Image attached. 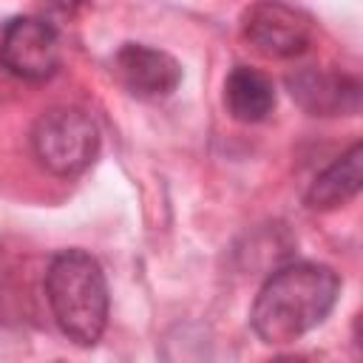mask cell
Masks as SVG:
<instances>
[{
    "label": "cell",
    "mask_w": 363,
    "mask_h": 363,
    "mask_svg": "<svg viewBox=\"0 0 363 363\" xmlns=\"http://www.w3.org/2000/svg\"><path fill=\"white\" fill-rule=\"evenodd\" d=\"M337 295L340 278L332 267L312 261L286 264L258 289L250 309V326L269 346L292 343L329 318Z\"/></svg>",
    "instance_id": "6da1fadb"
},
{
    "label": "cell",
    "mask_w": 363,
    "mask_h": 363,
    "mask_svg": "<svg viewBox=\"0 0 363 363\" xmlns=\"http://www.w3.org/2000/svg\"><path fill=\"white\" fill-rule=\"evenodd\" d=\"M45 298L60 332L77 346H94L108 326V281L85 250H60L45 269Z\"/></svg>",
    "instance_id": "7a4b0ae2"
},
{
    "label": "cell",
    "mask_w": 363,
    "mask_h": 363,
    "mask_svg": "<svg viewBox=\"0 0 363 363\" xmlns=\"http://www.w3.org/2000/svg\"><path fill=\"white\" fill-rule=\"evenodd\" d=\"M244 40L264 57L289 60L309 48L312 23L295 6L284 0H258L244 14Z\"/></svg>",
    "instance_id": "5b68a950"
},
{
    "label": "cell",
    "mask_w": 363,
    "mask_h": 363,
    "mask_svg": "<svg viewBox=\"0 0 363 363\" xmlns=\"http://www.w3.org/2000/svg\"><path fill=\"white\" fill-rule=\"evenodd\" d=\"M286 88L292 99L309 111L312 116H335L354 113L360 105V82L349 74L323 71V68H301L286 77Z\"/></svg>",
    "instance_id": "52a82bcc"
},
{
    "label": "cell",
    "mask_w": 363,
    "mask_h": 363,
    "mask_svg": "<svg viewBox=\"0 0 363 363\" xmlns=\"http://www.w3.org/2000/svg\"><path fill=\"white\" fill-rule=\"evenodd\" d=\"M54 9H62V11H74L77 6H82L85 0H48Z\"/></svg>",
    "instance_id": "30bf717a"
},
{
    "label": "cell",
    "mask_w": 363,
    "mask_h": 363,
    "mask_svg": "<svg viewBox=\"0 0 363 363\" xmlns=\"http://www.w3.org/2000/svg\"><path fill=\"white\" fill-rule=\"evenodd\" d=\"M31 145L48 173L71 179L94 164L99 153V128L82 108H51L34 122Z\"/></svg>",
    "instance_id": "3957f363"
},
{
    "label": "cell",
    "mask_w": 363,
    "mask_h": 363,
    "mask_svg": "<svg viewBox=\"0 0 363 363\" xmlns=\"http://www.w3.org/2000/svg\"><path fill=\"white\" fill-rule=\"evenodd\" d=\"M360 179H363V150H360V142H354L343 156H337L323 173L315 176L303 201H306L309 210L340 207L352 196H357Z\"/></svg>",
    "instance_id": "9c48e42d"
},
{
    "label": "cell",
    "mask_w": 363,
    "mask_h": 363,
    "mask_svg": "<svg viewBox=\"0 0 363 363\" xmlns=\"http://www.w3.org/2000/svg\"><path fill=\"white\" fill-rule=\"evenodd\" d=\"M224 105L238 122H264L275 108L272 79L258 68L235 65L224 79Z\"/></svg>",
    "instance_id": "ba28073f"
},
{
    "label": "cell",
    "mask_w": 363,
    "mask_h": 363,
    "mask_svg": "<svg viewBox=\"0 0 363 363\" xmlns=\"http://www.w3.org/2000/svg\"><path fill=\"white\" fill-rule=\"evenodd\" d=\"M119 82L139 99H164L182 82V65L162 48L125 43L113 57Z\"/></svg>",
    "instance_id": "8992f818"
},
{
    "label": "cell",
    "mask_w": 363,
    "mask_h": 363,
    "mask_svg": "<svg viewBox=\"0 0 363 363\" xmlns=\"http://www.w3.org/2000/svg\"><path fill=\"white\" fill-rule=\"evenodd\" d=\"M60 34L43 17H14L0 37V65L26 82H43L60 68Z\"/></svg>",
    "instance_id": "277c9868"
}]
</instances>
